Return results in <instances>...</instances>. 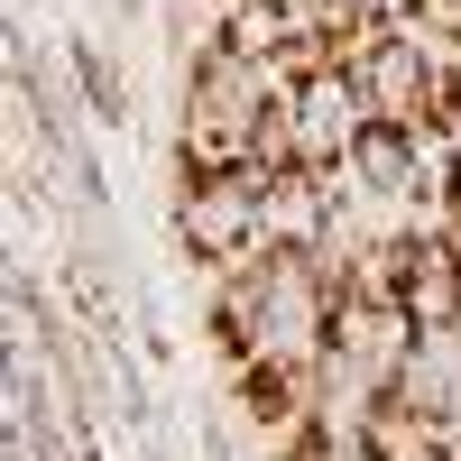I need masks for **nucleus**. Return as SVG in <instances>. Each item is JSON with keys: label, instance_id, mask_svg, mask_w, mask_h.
Masks as SVG:
<instances>
[{"label": "nucleus", "instance_id": "obj_4", "mask_svg": "<svg viewBox=\"0 0 461 461\" xmlns=\"http://www.w3.org/2000/svg\"><path fill=\"white\" fill-rule=\"evenodd\" d=\"M369 121H378V111H369V93H360V74L341 65L332 47H323V56H304V65L286 74V139H295V167L341 176Z\"/></svg>", "mask_w": 461, "mask_h": 461}, {"label": "nucleus", "instance_id": "obj_5", "mask_svg": "<svg viewBox=\"0 0 461 461\" xmlns=\"http://www.w3.org/2000/svg\"><path fill=\"white\" fill-rule=\"evenodd\" d=\"M65 65H74V84H84L93 121L102 130H130V65H121V47L93 37V28H65Z\"/></svg>", "mask_w": 461, "mask_h": 461}, {"label": "nucleus", "instance_id": "obj_2", "mask_svg": "<svg viewBox=\"0 0 461 461\" xmlns=\"http://www.w3.org/2000/svg\"><path fill=\"white\" fill-rule=\"evenodd\" d=\"M295 65H258L240 47L203 37L176 74V167H258V130L277 121Z\"/></svg>", "mask_w": 461, "mask_h": 461}, {"label": "nucleus", "instance_id": "obj_3", "mask_svg": "<svg viewBox=\"0 0 461 461\" xmlns=\"http://www.w3.org/2000/svg\"><path fill=\"white\" fill-rule=\"evenodd\" d=\"M167 240L185 249V267H240L267 249V167H176V194H167Z\"/></svg>", "mask_w": 461, "mask_h": 461}, {"label": "nucleus", "instance_id": "obj_6", "mask_svg": "<svg viewBox=\"0 0 461 461\" xmlns=\"http://www.w3.org/2000/svg\"><path fill=\"white\" fill-rule=\"evenodd\" d=\"M102 10L121 19V28H139V19H148V0H102Z\"/></svg>", "mask_w": 461, "mask_h": 461}, {"label": "nucleus", "instance_id": "obj_1", "mask_svg": "<svg viewBox=\"0 0 461 461\" xmlns=\"http://www.w3.org/2000/svg\"><path fill=\"white\" fill-rule=\"evenodd\" d=\"M332 314H341V267L314 240H267L258 258L221 267L203 295V332H212L221 369H240V360L314 369L332 351Z\"/></svg>", "mask_w": 461, "mask_h": 461}]
</instances>
